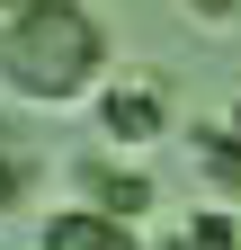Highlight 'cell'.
<instances>
[{"mask_svg": "<svg viewBox=\"0 0 241 250\" xmlns=\"http://www.w3.org/2000/svg\"><path fill=\"white\" fill-rule=\"evenodd\" d=\"M27 188H36V152H27V134H9V125H0V214H18Z\"/></svg>", "mask_w": 241, "mask_h": 250, "instance_id": "cell-6", "label": "cell"}, {"mask_svg": "<svg viewBox=\"0 0 241 250\" xmlns=\"http://www.w3.org/2000/svg\"><path fill=\"white\" fill-rule=\"evenodd\" d=\"M99 125H107V143H152L170 125V99L152 81H107L99 89Z\"/></svg>", "mask_w": 241, "mask_h": 250, "instance_id": "cell-2", "label": "cell"}, {"mask_svg": "<svg viewBox=\"0 0 241 250\" xmlns=\"http://www.w3.org/2000/svg\"><path fill=\"white\" fill-rule=\"evenodd\" d=\"M197 161H205V179L223 188V197H241V125H197Z\"/></svg>", "mask_w": 241, "mask_h": 250, "instance_id": "cell-5", "label": "cell"}, {"mask_svg": "<svg viewBox=\"0 0 241 250\" xmlns=\"http://www.w3.org/2000/svg\"><path fill=\"white\" fill-rule=\"evenodd\" d=\"M107 72V36L80 0H18L0 18V81L36 107H72Z\"/></svg>", "mask_w": 241, "mask_h": 250, "instance_id": "cell-1", "label": "cell"}, {"mask_svg": "<svg viewBox=\"0 0 241 250\" xmlns=\"http://www.w3.org/2000/svg\"><path fill=\"white\" fill-rule=\"evenodd\" d=\"M188 9H197V18H205V27H223V18H232V9H241V0H188Z\"/></svg>", "mask_w": 241, "mask_h": 250, "instance_id": "cell-8", "label": "cell"}, {"mask_svg": "<svg viewBox=\"0 0 241 250\" xmlns=\"http://www.w3.org/2000/svg\"><path fill=\"white\" fill-rule=\"evenodd\" d=\"M9 9H18V0H0V18H9Z\"/></svg>", "mask_w": 241, "mask_h": 250, "instance_id": "cell-9", "label": "cell"}, {"mask_svg": "<svg viewBox=\"0 0 241 250\" xmlns=\"http://www.w3.org/2000/svg\"><path fill=\"white\" fill-rule=\"evenodd\" d=\"M80 188H89V206H107V214H143L152 206V179L116 170V161H80Z\"/></svg>", "mask_w": 241, "mask_h": 250, "instance_id": "cell-4", "label": "cell"}, {"mask_svg": "<svg viewBox=\"0 0 241 250\" xmlns=\"http://www.w3.org/2000/svg\"><path fill=\"white\" fill-rule=\"evenodd\" d=\"M232 125H241V107H232Z\"/></svg>", "mask_w": 241, "mask_h": 250, "instance_id": "cell-10", "label": "cell"}, {"mask_svg": "<svg viewBox=\"0 0 241 250\" xmlns=\"http://www.w3.org/2000/svg\"><path fill=\"white\" fill-rule=\"evenodd\" d=\"M45 250H134V232H125V214H107V206H72V214L45 224Z\"/></svg>", "mask_w": 241, "mask_h": 250, "instance_id": "cell-3", "label": "cell"}, {"mask_svg": "<svg viewBox=\"0 0 241 250\" xmlns=\"http://www.w3.org/2000/svg\"><path fill=\"white\" fill-rule=\"evenodd\" d=\"M170 250H241V224H232V214H215V206H205V214H188V224L170 232Z\"/></svg>", "mask_w": 241, "mask_h": 250, "instance_id": "cell-7", "label": "cell"}]
</instances>
